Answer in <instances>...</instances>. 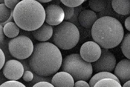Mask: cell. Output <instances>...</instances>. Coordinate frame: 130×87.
Wrapping results in <instances>:
<instances>
[{"label":"cell","instance_id":"1","mask_svg":"<svg viewBox=\"0 0 130 87\" xmlns=\"http://www.w3.org/2000/svg\"><path fill=\"white\" fill-rule=\"evenodd\" d=\"M62 57L59 48L47 42L38 43L34 45L28 64L32 72L48 77L57 73L61 68Z\"/></svg>","mask_w":130,"mask_h":87},{"label":"cell","instance_id":"2","mask_svg":"<svg viewBox=\"0 0 130 87\" xmlns=\"http://www.w3.org/2000/svg\"><path fill=\"white\" fill-rule=\"evenodd\" d=\"M91 34L94 41L102 48L112 49L122 42L124 37V29L117 19L104 16L98 19L94 24Z\"/></svg>","mask_w":130,"mask_h":87},{"label":"cell","instance_id":"3","mask_svg":"<svg viewBox=\"0 0 130 87\" xmlns=\"http://www.w3.org/2000/svg\"><path fill=\"white\" fill-rule=\"evenodd\" d=\"M14 22L20 28L34 31L44 23L45 11L40 3L35 0H23L14 9Z\"/></svg>","mask_w":130,"mask_h":87},{"label":"cell","instance_id":"4","mask_svg":"<svg viewBox=\"0 0 130 87\" xmlns=\"http://www.w3.org/2000/svg\"><path fill=\"white\" fill-rule=\"evenodd\" d=\"M61 66L62 71L71 75L75 82L80 80L87 82L93 73L91 63L84 60L79 54H72L65 57Z\"/></svg>","mask_w":130,"mask_h":87},{"label":"cell","instance_id":"5","mask_svg":"<svg viewBox=\"0 0 130 87\" xmlns=\"http://www.w3.org/2000/svg\"><path fill=\"white\" fill-rule=\"evenodd\" d=\"M79 36V30L75 24L64 21L54 29L52 38L58 48L69 50L77 45Z\"/></svg>","mask_w":130,"mask_h":87},{"label":"cell","instance_id":"6","mask_svg":"<svg viewBox=\"0 0 130 87\" xmlns=\"http://www.w3.org/2000/svg\"><path fill=\"white\" fill-rule=\"evenodd\" d=\"M8 48L13 57L20 60H24L29 58L32 54L34 45L28 37L20 35L9 41Z\"/></svg>","mask_w":130,"mask_h":87},{"label":"cell","instance_id":"7","mask_svg":"<svg viewBox=\"0 0 130 87\" xmlns=\"http://www.w3.org/2000/svg\"><path fill=\"white\" fill-rule=\"evenodd\" d=\"M101 55L98 60L92 63L94 71L96 72H112L116 66V57L107 49H101Z\"/></svg>","mask_w":130,"mask_h":87},{"label":"cell","instance_id":"8","mask_svg":"<svg viewBox=\"0 0 130 87\" xmlns=\"http://www.w3.org/2000/svg\"><path fill=\"white\" fill-rule=\"evenodd\" d=\"M24 69L22 64L14 59H11L5 63L2 68L4 76L10 81H16L23 76Z\"/></svg>","mask_w":130,"mask_h":87},{"label":"cell","instance_id":"9","mask_svg":"<svg viewBox=\"0 0 130 87\" xmlns=\"http://www.w3.org/2000/svg\"><path fill=\"white\" fill-rule=\"evenodd\" d=\"M101 47L94 41H87L82 45L80 55L84 60L89 63L98 60L101 55Z\"/></svg>","mask_w":130,"mask_h":87},{"label":"cell","instance_id":"10","mask_svg":"<svg viewBox=\"0 0 130 87\" xmlns=\"http://www.w3.org/2000/svg\"><path fill=\"white\" fill-rule=\"evenodd\" d=\"M45 22L51 26H58L62 22L65 18L64 12L61 6L50 4L45 8Z\"/></svg>","mask_w":130,"mask_h":87},{"label":"cell","instance_id":"11","mask_svg":"<svg viewBox=\"0 0 130 87\" xmlns=\"http://www.w3.org/2000/svg\"><path fill=\"white\" fill-rule=\"evenodd\" d=\"M114 75L123 84L130 80V59H123L116 65Z\"/></svg>","mask_w":130,"mask_h":87},{"label":"cell","instance_id":"12","mask_svg":"<svg viewBox=\"0 0 130 87\" xmlns=\"http://www.w3.org/2000/svg\"><path fill=\"white\" fill-rule=\"evenodd\" d=\"M74 82L71 75L62 71L57 73L53 76L51 83L54 87H74Z\"/></svg>","mask_w":130,"mask_h":87},{"label":"cell","instance_id":"13","mask_svg":"<svg viewBox=\"0 0 130 87\" xmlns=\"http://www.w3.org/2000/svg\"><path fill=\"white\" fill-rule=\"evenodd\" d=\"M97 20V14L95 12L90 10H82L78 17V21L80 24L85 28H92L93 24Z\"/></svg>","mask_w":130,"mask_h":87},{"label":"cell","instance_id":"14","mask_svg":"<svg viewBox=\"0 0 130 87\" xmlns=\"http://www.w3.org/2000/svg\"><path fill=\"white\" fill-rule=\"evenodd\" d=\"M53 30L52 26L45 22L40 28L32 31L34 38L41 42L49 40L53 36Z\"/></svg>","mask_w":130,"mask_h":87},{"label":"cell","instance_id":"15","mask_svg":"<svg viewBox=\"0 0 130 87\" xmlns=\"http://www.w3.org/2000/svg\"><path fill=\"white\" fill-rule=\"evenodd\" d=\"M112 5L114 11L118 14H130V0H114L112 1Z\"/></svg>","mask_w":130,"mask_h":87},{"label":"cell","instance_id":"16","mask_svg":"<svg viewBox=\"0 0 130 87\" xmlns=\"http://www.w3.org/2000/svg\"><path fill=\"white\" fill-rule=\"evenodd\" d=\"M112 79L115 80L116 81H118V83H120L119 80L118 79V78L113 74L109 72H102L98 73L95 75H93L89 80V84L90 87H93L98 82L101 80L102 79Z\"/></svg>","mask_w":130,"mask_h":87},{"label":"cell","instance_id":"17","mask_svg":"<svg viewBox=\"0 0 130 87\" xmlns=\"http://www.w3.org/2000/svg\"><path fill=\"white\" fill-rule=\"evenodd\" d=\"M5 35L10 38H14L18 35L20 33V27L15 22H9L3 27Z\"/></svg>","mask_w":130,"mask_h":87},{"label":"cell","instance_id":"18","mask_svg":"<svg viewBox=\"0 0 130 87\" xmlns=\"http://www.w3.org/2000/svg\"><path fill=\"white\" fill-rule=\"evenodd\" d=\"M121 49L124 56L130 59V33L125 34L121 44Z\"/></svg>","mask_w":130,"mask_h":87},{"label":"cell","instance_id":"19","mask_svg":"<svg viewBox=\"0 0 130 87\" xmlns=\"http://www.w3.org/2000/svg\"><path fill=\"white\" fill-rule=\"evenodd\" d=\"M90 8L94 12H100L104 10L106 6L104 0H91L89 2Z\"/></svg>","mask_w":130,"mask_h":87},{"label":"cell","instance_id":"20","mask_svg":"<svg viewBox=\"0 0 130 87\" xmlns=\"http://www.w3.org/2000/svg\"><path fill=\"white\" fill-rule=\"evenodd\" d=\"M93 87H122L121 83L112 79H105L98 82Z\"/></svg>","mask_w":130,"mask_h":87},{"label":"cell","instance_id":"21","mask_svg":"<svg viewBox=\"0 0 130 87\" xmlns=\"http://www.w3.org/2000/svg\"><path fill=\"white\" fill-rule=\"evenodd\" d=\"M12 10L8 8L4 3L0 4V21L4 23L10 18L11 15Z\"/></svg>","mask_w":130,"mask_h":87},{"label":"cell","instance_id":"22","mask_svg":"<svg viewBox=\"0 0 130 87\" xmlns=\"http://www.w3.org/2000/svg\"><path fill=\"white\" fill-rule=\"evenodd\" d=\"M61 7L63 9V11L64 12V14H65V18L64 20L65 21H67V20H68L72 18L73 15L74 14L75 8L66 6L63 4H61Z\"/></svg>","mask_w":130,"mask_h":87},{"label":"cell","instance_id":"23","mask_svg":"<svg viewBox=\"0 0 130 87\" xmlns=\"http://www.w3.org/2000/svg\"><path fill=\"white\" fill-rule=\"evenodd\" d=\"M34 74V79L32 80V81H31L30 83V85H33L36 83H38L39 82H47L49 83H51V81H52V78L51 77H44V76H42L40 75H38L36 73L33 72Z\"/></svg>","mask_w":130,"mask_h":87},{"label":"cell","instance_id":"24","mask_svg":"<svg viewBox=\"0 0 130 87\" xmlns=\"http://www.w3.org/2000/svg\"><path fill=\"white\" fill-rule=\"evenodd\" d=\"M86 1L84 0H75V1H61V2L65 6L70 7H76L81 6L84 2Z\"/></svg>","mask_w":130,"mask_h":87},{"label":"cell","instance_id":"25","mask_svg":"<svg viewBox=\"0 0 130 87\" xmlns=\"http://www.w3.org/2000/svg\"><path fill=\"white\" fill-rule=\"evenodd\" d=\"M82 10H83V7L82 6H80L75 8V12H74V14L73 15V17H72V18L68 20V21L74 24H77L78 21V17H79L80 12Z\"/></svg>","mask_w":130,"mask_h":87},{"label":"cell","instance_id":"26","mask_svg":"<svg viewBox=\"0 0 130 87\" xmlns=\"http://www.w3.org/2000/svg\"><path fill=\"white\" fill-rule=\"evenodd\" d=\"M0 87H26L23 83L17 81H8L2 83Z\"/></svg>","mask_w":130,"mask_h":87},{"label":"cell","instance_id":"27","mask_svg":"<svg viewBox=\"0 0 130 87\" xmlns=\"http://www.w3.org/2000/svg\"><path fill=\"white\" fill-rule=\"evenodd\" d=\"M34 74L30 70L24 71L23 75V79L26 82H30L34 79Z\"/></svg>","mask_w":130,"mask_h":87},{"label":"cell","instance_id":"28","mask_svg":"<svg viewBox=\"0 0 130 87\" xmlns=\"http://www.w3.org/2000/svg\"><path fill=\"white\" fill-rule=\"evenodd\" d=\"M20 2V1L19 0H5V4L8 8L11 10H14Z\"/></svg>","mask_w":130,"mask_h":87},{"label":"cell","instance_id":"29","mask_svg":"<svg viewBox=\"0 0 130 87\" xmlns=\"http://www.w3.org/2000/svg\"><path fill=\"white\" fill-rule=\"evenodd\" d=\"M32 87H54L50 83L47 82H40L35 84Z\"/></svg>","mask_w":130,"mask_h":87},{"label":"cell","instance_id":"30","mask_svg":"<svg viewBox=\"0 0 130 87\" xmlns=\"http://www.w3.org/2000/svg\"><path fill=\"white\" fill-rule=\"evenodd\" d=\"M74 87H90L89 84L87 82L85 81H78L76 82Z\"/></svg>","mask_w":130,"mask_h":87},{"label":"cell","instance_id":"31","mask_svg":"<svg viewBox=\"0 0 130 87\" xmlns=\"http://www.w3.org/2000/svg\"><path fill=\"white\" fill-rule=\"evenodd\" d=\"M0 58H1V69H2L5 64V56L3 51L0 49Z\"/></svg>","mask_w":130,"mask_h":87},{"label":"cell","instance_id":"32","mask_svg":"<svg viewBox=\"0 0 130 87\" xmlns=\"http://www.w3.org/2000/svg\"><path fill=\"white\" fill-rule=\"evenodd\" d=\"M4 32H3V26L0 25V43L2 45V43L4 41V39L5 38V35H4Z\"/></svg>","mask_w":130,"mask_h":87},{"label":"cell","instance_id":"33","mask_svg":"<svg viewBox=\"0 0 130 87\" xmlns=\"http://www.w3.org/2000/svg\"><path fill=\"white\" fill-rule=\"evenodd\" d=\"M125 27L127 30L130 31V16L126 18L125 20Z\"/></svg>","mask_w":130,"mask_h":87},{"label":"cell","instance_id":"34","mask_svg":"<svg viewBox=\"0 0 130 87\" xmlns=\"http://www.w3.org/2000/svg\"><path fill=\"white\" fill-rule=\"evenodd\" d=\"M122 87H130V80L124 83Z\"/></svg>","mask_w":130,"mask_h":87},{"label":"cell","instance_id":"35","mask_svg":"<svg viewBox=\"0 0 130 87\" xmlns=\"http://www.w3.org/2000/svg\"><path fill=\"white\" fill-rule=\"evenodd\" d=\"M38 2L39 3H47V2H51V1H41V0H40Z\"/></svg>","mask_w":130,"mask_h":87}]
</instances>
